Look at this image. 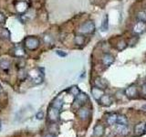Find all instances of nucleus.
Here are the masks:
<instances>
[{"mask_svg":"<svg viewBox=\"0 0 146 137\" xmlns=\"http://www.w3.org/2000/svg\"><path fill=\"white\" fill-rule=\"evenodd\" d=\"M56 53H57V55H58L59 57H66L67 56V53L66 52H63V51H61V50H57L56 51Z\"/></svg>","mask_w":146,"mask_h":137,"instance_id":"obj_29","label":"nucleus"},{"mask_svg":"<svg viewBox=\"0 0 146 137\" xmlns=\"http://www.w3.org/2000/svg\"><path fill=\"white\" fill-rule=\"evenodd\" d=\"M17 10L18 12H20V13H23V12H25L27 9V4L24 1H20V2H18L17 4Z\"/></svg>","mask_w":146,"mask_h":137,"instance_id":"obj_16","label":"nucleus"},{"mask_svg":"<svg viewBox=\"0 0 146 137\" xmlns=\"http://www.w3.org/2000/svg\"><path fill=\"white\" fill-rule=\"evenodd\" d=\"M125 95L129 98H133L137 95V88L135 85H131L125 90Z\"/></svg>","mask_w":146,"mask_h":137,"instance_id":"obj_9","label":"nucleus"},{"mask_svg":"<svg viewBox=\"0 0 146 137\" xmlns=\"http://www.w3.org/2000/svg\"><path fill=\"white\" fill-rule=\"evenodd\" d=\"M91 94H92L93 98L95 100H100V99L104 95V90L98 88V87L95 86V87H93L92 89H91Z\"/></svg>","mask_w":146,"mask_h":137,"instance_id":"obj_7","label":"nucleus"},{"mask_svg":"<svg viewBox=\"0 0 146 137\" xmlns=\"http://www.w3.org/2000/svg\"><path fill=\"white\" fill-rule=\"evenodd\" d=\"M0 36L3 39H8L9 36H10V33H9V31L7 29H1V30H0Z\"/></svg>","mask_w":146,"mask_h":137,"instance_id":"obj_23","label":"nucleus"},{"mask_svg":"<svg viewBox=\"0 0 146 137\" xmlns=\"http://www.w3.org/2000/svg\"><path fill=\"white\" fill-rule=\"evenodd\" d=\"M117 116L118 114L116 113H111L109 114L107 117V122L109 125H114L115 123H117Z\"/></svg>","mask_w":146,"mask_h":137,"instance_id":"obj_15","label":"nucleus"},{"mask_svg":"<svg viewBox=\"0 0 146 137\" xmlns=\"http://www.w3.org/2000/svg\"><path fill=\"white\" fill-rule=\"evenodd\" d=\"M78 115H79L80 119H81L82 121L87 120L90 115V109L86 108V107H80L79 109V111H78Z\"/></svg>","mask_w":146,"mask_h":137,"instance_id":"obj_6","label":"nucleus"},{"mask_svg":"<svg viewBox=\"0 0 146 137\" xmlns=\"http://www.w3.org/2000/svg\"><path fill=\"white\" fill-rule=\"evenodd\" d=\"M89 100V97H88V95H87L86 93L84 92H80L78 94L76 97H75V100H74V104L73 105H75V104H78V106L80 107L82 106L83 104H85Z\"/></svg>","mask_w":146,"mask_h":137,"instance_id":"obj_4","label":"nucleus"},{"mask_svg":"<svg viewBox=\"0 0 146 137\" xmlns=\"http://www.w3.org/2000/svg\"><path fill=\"white\" fill-rule=\"evenodd\" d=\"M145 29H146V23L139 21L138 23H136V25L134 26L133 31L137 34H140V33H143Z\"/></svg>","mask_w":146,"mask_h":137,"instance_id":"obj_13","label":"nucleus"},{"mask_svg":"<svg viewBox=\"0 0 146 137\" xmlns=\"http://www.w3.org/2000/svg\"><path fill=\"white\" fill-rule=\"evenodd\" d=\"M109 27V23H108V16L105 15L103 19H102V31H107Z\"/></svg>","mask_w":146,"mask_h":137,"instance_id":"obj_19","label":"nucleus"},{"mask_svg":"<svg viewBox=\"0 0 146 137\" xmlns=\"http://www.w3.org/2000/svg\"><path fill=\"white\" fill-rule=\"evenodd\" d=\"M117 123L118 124H124L127 125L128 123V119L124 115H118L117 116Z\"/></svg>","mask_w":146,"mask_h":137,"instance_id":"obj_18","label":"nucleus"},{"mask_svg":"<svg viewBox=\"0 0 146 137\" xmlns=\"http://www.w3.org/2000/svg\"><path fill=\"white\" fill-rule=\"evenodd\" d=\"M0 88H1V87H0Z\"/></svg>","mask_w":146,"mask_h":137,"instance_id":"obj_36","label":"nucleus"},{"mask_svg":"<svg viewBox=\"0 0 146 137\" xmlns=\"http://www.w3.org/2000/svg\"><path fill=\"white\" fill-rule=\"evenodd\" d=\"M45 137H54V135H52V134H47Z\"/></svg>","mask_w":146,"mask_h":137,"instance_id":"obj_32","label":"nucleus"},{"mask_svg":"<svg viewBox=\"0 0 146 137\" xmlns=\"http://www.w3.org/2000/svg\"><path fill=\"white\" fill-rule=\"evenodd\" d=\"M24 43L29 49L34 50L39 46V40L36 38H34V37H29L24 40Z\"/></svg>","mask_w":146,"mask_h":137,"instance_id":"obj_1","label":"nucleus"},{"mask_svg":"<svg viewBox=\"0 0 146 137\" xmlns=\"http://www.w3.org/2000/svg\"><path fill=\"white\" fill-rule=\"evenodd\" d=\"M141 109H143V110H144V111H146V105H143V106L141 107Z\"/></svg>","mask_w":146,"mask_h":137,"instance_id":"obj_33","label":"nucleus"},{"mask_svg":"<svg viewBox=\"0 0 146 137\" xmlns=\"http://www.w3.org/2000/svg\"><path fill=\"white\" fill-rule=\"evenodd\" d=\"M30 77L32 81L36 84H39L43 81V74L38 71V70H34L30 72Z\"/></svg>","mask_w":146,"mask_h":137,"instance_id":"obj_5","label":"nucleus"},{"mask_svg":"<svg viewBox=\"0 0 146 137\" xmlns=\"http://www.w3.org/2000/svg\"><path fill=\"white\" fill-rule=\"evenodd\" d=\"M5 20H6V17H5L4 14L0 13V24H1V23H3Z\"/></svg>","mask_w":146,"mask_h":137,"instance_id":"obj_30","label":"nucleus"},{"mask_svg":"<svg viewBox=\"0 0 146 137\" xmlns=\"http://www.w3.org/2000/svg\"><path fill=\"white\" fill-rule=\"evenodd\" d=\"M95 86L98 87V88H100V89H106L107 88V82L105 81V80H102V79H96L95 80Z\"/></svg>","mask_w":146,"mask_h":137,"instance_id":"obj_17","label":"nucleus"},{"mask_svg":"<svg viewBox=\"0 0 146 137\" xmlns=\"http://www.w3.org/2000/svg\"><path fill=\"white\" fill-rule=\"evenodd\" d=\"M75 41L78 45H81L84 42V39H83V37H81V36H77L75 39Z\"/></svg>","mask_w":146,"mask_h":137,"instance_id":"obj_26","label":"nucleus"},{"mask_svg":"<svg viewBox=\"0 0 146 137\" xmlns=\"http://www.w3.org/2000/svg\"><path fill=\"white\" fill-rule=\"evenodd\" d=\"M104 127L102 124H97L93 129V134L96 137H102L104 134Z\"/></svg>","mask_w":146,"mask_h":137,"instance_id":"obj_14","label":"nucleus"},{"mask_svg":"<svg viewBox=\"0 0 146 137\" xmlns=\"http://www.w3.org/2000/svg\"><path fill=\"white\" fill-rule=\"evenodd\" d=\"M1 128H2V122L0 121V131H1Z\"/></svg>","mask_w":146,"mask_h":137,"instance_id":"obj_34","label":"nucleus"},{"mask_svg":"<svg viewBox=\"0 0 146 137\" xmlns=\"http://www.w3.org/2000/svg\"><path fill=\"white\" fill-rule=\"evenodd\" d=\"M62 104H63V102H62L61 100L56 99V100H54V102H53V104H52V106H54V107H56V108H58V109L60 110L61 107H62Z\"/></svg>","mask_w":146,"mask_h":137,"instance_id":"obj_24","label":"nucleus"},{"mask_svg":"<svg viewBox=\"0 0 146 137\" xmlns=\"http://www.w3.org/2000/svg\"><path fill=\"white\" fill-rule=\"evenodd\" d=\"M27 73L25 71V70H20L19 73H18V78H19L20 80H24L27 78Z\"/></svg>","mask_w":146,"mask_h":137,"instance_id":"obj_27","label":"nucleus"},{"mask_svg":"<svg viewBox=\"0 0 146 137\" xmlns=\"http://www.w3.org/2000/svg\"><path fill=\"white\" fill-rule=\"evenodd\" d=\"M143 93L144 95H146V82H144L143 85Z\"/></svg>","mask_w":146,"mask_h":137,"instance_id":"obj_31","label":"nucleus"},{"mask_svg":"<svg viewBox=\"0 0 146 137\" xmlns=\"http://www.w3.org/2000/svg\"><path fill=\"white\" fill-rule=\"evenodd\" d=\"M145 132V122H139L134 127V134L136 136H141Z\"/></svg>","mask_w":146,"mask_h":137,"instance_id":"obj_8","label":"nucleus"},{"mask_svg":"<svg viewBox=\"0 0 146 137\" xmlns=\"http://www.w3.org/2000/svg\"><path fill=\"white\" fill-rule=\"evenodd\" d=\"M15 54H16L17 57H23L25 55V52H24V50H23L21 48H17V49H16Z\"/></svg>","mask_w":146,"mask_h":137,"instance_id":"obj_25","label":"nucleus"},{"mask_svg":"<svg viewBox=\"0 0 146 137\" xmlns=\"http://www.w3.org/2000/svg\"><path fill=\"white\" fill-rule=\"evenodd\" d=\"M137 18L139 19V21L146 23V10L144 11H140L137 15Z\"/></svg>","mask_w":146,"mask_h":137,"instance_id":"obj_21","label":"nucleus"},{"mask_svg":"<svg viewBox=\"0 0 146 137\" xmlns=\"http://www.w3.org/2000/svg\"><path fill=\"white\" fill-rule=\"evenodd\" d=\"M99 102L102 105V106H105V107H109L110 105L111 104V96H109V95H106V94H104L102 98L100 99L99 100Z\"/></svg>","mask_w":146,"mask_h":137,"instance_id":"obj_12","label":"nucleus"},{"mask_svg":"<svg viewBox=\"0 0 146 137\" xmlns=\"http://www.w3.org/2000/svg\"><path fill=\"white\" fill-rule=\"evenodd\" d=\"M68 92H70L71 95L74 96V97H76V96L80 92V89L78 88L77 86H72L71 88L68 90Z\"/></svg>","mask_w":146,"mask_h":137,"instance_id":"obj_22","label":"nucleus"},{"mask_svg":"<svg viewBox=\"0 0 146 137\" xmlns=\"http://www.w3.org/2000/svg\"><path fill=\"white\" fill-rule=\"evenodd\" d=\"M102 62H103V64L106 67L111 66V64L114 62V57L112 56L111 54H110V53L104 54V56L102 58Z\"/></svg>","mask_w":146,"mask_h":137,"instance_id":"obj_11","label":"nucleus"},{"mask_svg":"<svg viewBox=\"0 0 146 137\" xmlns=\"http://www.w3.org/2000/svg\"><path fill=\"white\" fill-rule=\"evenodd\" d=\"M0 68H1L2 70L7 71L9 70V68H10V63H9L7 61H2L0 62Z\"/></svg>","mask_w":146,"mask_h":137,"instance_id":"obj_20","label":"nucleus"},{"mask_svg":"<svg viewBox=\"0 0 146 137\" xmlns=\"http://www.w3.org/2000/svg\"><path fill=\"white\" fill-rule=\"evenodd\" d=\"M145 132H146V123H145Z\"/></svg>","mask_w":146,"mask_h":137,"instance_id":"obj_35","label":"nucleus"},{"mask_svg":"<svg viewBox=\"0 0 146 137\" xmlns=\"http://www.w3.org/2000/svg\"><path fill=\"white\" fill-rule=\"evenodd\" d=\"M115 130L117 132V134H119L120 135H126L129 132V128H128L127 125L124 124H117L115 126Z\"/></svg>","mask_w":146,"mask_h":137,"instance_id":"obj_10","label":"nucleus"},{"mask_svg":"<svg viewBox=\"0 0 146 137\" xmlns=\"http://www.w3.org/2000/svg\"><path fill=\"white\" fill-rule=\"evenodd\" d=\"M95 30V25L92 21H87L80 27V32L82 34H91Z\"/></svg>","mask_w":146,"mask_h":137,"instance_id":"obj_2","label":"nucleus"},{"mask_svg":"<svg viewBox=\"0 0 146 137\" xmlns=\"http://www.w3.org/2000/svg\"><path fill=\"white\" fill-rule=\"evenodd\" d=\"M36 119H38V120H42V119L44 118V113H43V112H38V113H36Z\"/></svg>","mask_w":146,"mask_h":137,"instance_id":"obj_28","label":"nucleus"},{"mask_svg":"<svg viewBox=\"0 0 146 137\" xmlns=\"http://www.w3.org/2000/svg\"><path fill=\"white\" fill-rule=\"evenodd\" d=\"M59 114H60V110L54 106H51L48 111V117L49 119V121H51V122L58 121Z\"/></svg>","mask_w":146,"mask_h":137,"instance_id":"obj_3","label":"nucleus"}]
</instances>
